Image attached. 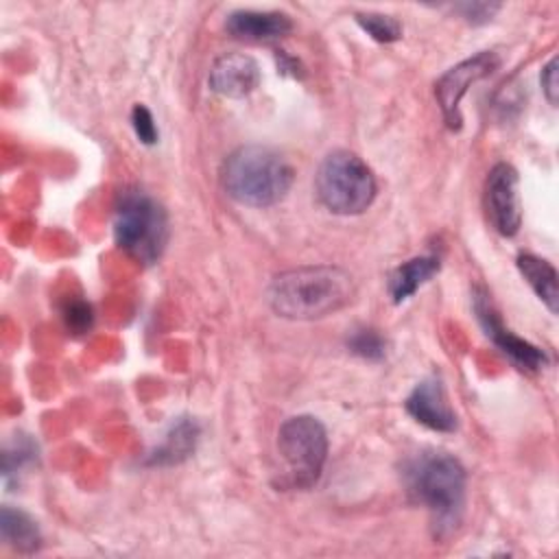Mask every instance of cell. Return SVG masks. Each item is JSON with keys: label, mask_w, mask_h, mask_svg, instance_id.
Masks as SVG:
<instances>
[{"label": "cell", "mask_w": 559, "mask_h": 559, "mask_svg": "<svg viewBox=\"0 0 559 559\" xmlns=\"http://www.w3.org/2000/svg\"><path fill=\"white\" fill-rule=\"evenodd\" d=\"M356 295L354 277L332 264H308L275 275L266 288L271 310L282 319L312 321L338 312Z\"/></svg>", "instance_id": "obj_1"}, {"label": "cell", "mask_w": 559, "mask_h": 559, "mask_svg": "<svg viewBox=\"0 0 559 559\" xmlns=\"http://www.w3.org/2000/svg\"><path fill=\"white\" fill-rule=\"evenodd\" d=\"M402 476L411 500L428 509L435 533L443 537L456 531L467 491L461 461L443 450H424L406 461Z\"/></svg>", "instance_id": "obj_2"}, {"label": "cell", "mask_w": 559, "mask_h": 559, "mask_svg": "<svg viewBox=\"0 0 559 559\" xmlns=\"http://www.w3.org/2000/svg\"><path fill=\"white\" fill-rule=\"evenodd\" d=\"M295 179L293 166L273 148L242 144L234 148L221 166V186L238 203L269 207L280 203Z\"/></svg>", "instance_id": "obj_3"}, {"label": "cell", "mask_w": 559, "mask_h": 559, "mask_svg": "<svg viewBox=\"0 0 559 559\" xmlns=\"http://www.w3.org/2000/svg\"><path fill=\"white\" fill-rule=\"evenodd\" d=\"M114 238L135 262L155 264L168 242L166 210L142 190L120 192L114 210Z\"/></svg>", "instance_id": "obj_4"}, {"label": "cell", "mask_w": 559, "mask_h": 559, "mask_svg": "<svg viewBox=\"0 0 559 559\" xmlns=\"http://www.w3.org/2000/svg\"><path fill=\"white\" fill-rule=\"evenodd\" d=\"M314 190L321 205L338 216L362 214L376 199L373 170L352 151H332L319 164Z\"/></svg>", "instance_id": "obj_5"}, {"label": "cell", "mask_w": 559, "mask_h": 559, "mask_svg": "<svg viewBox=\"0 0 559 559\" xmlns=\"http://www.w3.org/2000/svg\"><path fill=\"white\" fill-rule=\"evenodd\" d=\"M277 450L286 465V480L295 489H310L328 461L325 426L312 415L288 417L277 430Z\"/></svg>", "instance_id": "obj_6"}, {"label": "cell", "mask_w": 559, "mask_h": 559, "mask_svg": "<svg viewBox=\"0 0 559 559\" xmlns=\"http://www.w3.org/2000/svg\"><path fill=\"white\" fill-rule=\"evenodd\" d=\"M498 66H500L498 55L491 50H483V52H476L474 57L459 61L437 79L435 96H437L443 122L450 131H459L463 127L461 100L467 94V90L480 79L489 76Z\"/></svg>", "instance_id": "obj_7"}, {"label": "cell", "mask_w": 559, "mask_h": 559, "mask_svg": "<svg viewBox=\"0 0 559 559\" xmlns=\"http://www.w3.org/2000/svg\"><path fill=\"white\" fill-rule=\"evenodd\" d=\"M472 308L476 312V319H478L485 336L518 369H522V371H539V369H544L548 365V356H546L544 349H539L537 345L520 338L515 332H511L502 323V319H500V314H498V310H496V306H493V301H491V297H489V293L485 288H474V293H472Z\"/></svg>", "instance_id": "obj_8"}, {"label": "cell", "mask_w": 559, "mask_h": 559, "mask_svg": "<svg viewBox=\"0 0 559 559\" xmlns=\"http://www.w3.org/2000/svg\"><path fill=\"white\" fill-rule=\"evenodd\" d=\"M485 214L489 225L504 238H511L520 231L522 225V203H520V177L518 170L498 162L485 179Z\"/></svg>", "instance_id": "obj_9"}, {"label": "cell", "mask_w": 559, "mask_h": 559, "mask_svg": "<svg viewBox=\"0 0 559 559\" xmlns=\"http://www.w3.org/2000/svg\"><path fill=\"white\" fill-rule=\"evenodd\" d=\"M406 413L421 426L435 432H454L459 421L450 406L443 380L439 376H426L419 380L404 402Z\"/></svg>", "instance_id": "obj_10"}, {"label": "cell", "mask_w": 559, "mask_h": 559, "mask_svg": "<svg viewBox=\"0 0 559 559\" xmlns=\"http://www.w3.org/2000/svg\"><path fill=\"white\" fill-rule=\"evenodd\" d=\"M207 83L225 98H245L260 83V66L245 52H225L214 59Z\"/></svg>", "instance_id": "obj_11"}, {"label": "cell", "mask_w": 559, "mask_h": 559, "mask_svg": "<svg viewBox=\"0 0 559 559\" xmlns=\"http://www.w3.org/2000/svg\"><path fill=\"white\" fill-rule=\"evenodd\" d=\"M225 31L245 41H271L293 31V20L284 11H255L238 9L225 20Z\"/></svg>", "instance_id": "obj_12"}, {"label": "cell", "mask_w": 559, "mask_h": 559, "mask_svg": "<svg viewBox=\"0 0 559 559\" xmlns=\"http://www.w3.org/2000/svg\"><path fill=\"white\" fill-rule=\"evenodd\" d=\"M439 269H441V262L437 255H417L402 262L389 273V280H386V290L391 299L395 304L406 301L417 293V288H421L432 275H437Z\"/></svg>", "instance_id": "obj_13"}, {"label": "cell", "mask_w": 559, "mask_h": 559, "mask_svg": "<svg viewBox=\"0 0 559 559\" xmlns=\"http://www.w3.org/2000/svg\"><path fill=\"white\" fill-rule=\"evenodd\" d=\"M199 441V424L190 417H179L177 421H173V426L168 428L162 445H157L151 456H148V465H177L181 461H186Z\"/></svg>", "instance_id": "obj_14"}, {"label": "cell", "mask_w": 559, "mask_h": 559, "mask_svg": "<svg viewBox=\"0 0 559 559\" xmlns=\"http://www.w3.org/2000/svg\"><path fill=\"white\" fill-rule=\"evenodd\" d=\"M518 271L526 280V284L533 288V293L542 299V304L557 314V304H559V286H557V271L555 266L533 253H520L518 260Z\"/></svg>", "instance_id": "obj_15"}, {"label": "cell", "mask_w": 559, "mask_h": 559, "mask_svg": "<svg viewBox=\"0 0 559 559\" xmlns=\"http://www.w3.org/2000/svg\"><path fill=\"white\" fill-rule=\"evenodd\" d=\"M0 533L2 539L7 542V546H11L13 550L22 552V555H31L35 550H39L41 546V533L37 522L13 507H2L0 511Z\"/></svg>", "instance_id": "obj_16"}, {"label": "cell", "mask_w": 559, "mask_h": 559, "mask_svg": "<svg viewBox=\"0 0 559 559\" xmlns=\"http://www.w3.org/2000/svg\"><path fill=\"white\" fill-rule=\"evenodd\" d=\"M354 20L373 41L391 44L402 37V24L393 15L367 11V13H356Z\"/></svg>", "instance_id": "obj_17"}, {"label": "cell", "mask_w": 559, "mask_h": 559, "mask_svg": "<svg viewBox=\"0 0 559 559\" xmlns=\"http://www.w3.org/2000/svg\"><path fill=\"white\" fill-rule=\"evenodd\" d=\"M347 349L365 360H382L386 356V341L373 328H356L347 336Z\"/></svg>", "instance_id": "obj_18"}, {"label": "cell", "mask_w": 559, "mask_h": 559, "mask_svg": "<svg viewBox=\"0 0 559 559\" xmlns=\"http://www.w3.org/2000/svg\"><path fill=\"white\" fill-rule=\"evenodd\" d=\"M35 456H37V445H35L28 437L20 435L17 441H15L11 448H7L4 454H2V472H4V478H9V476H11L13 472H17V469L31 465V463L35 461Z\"/></svg>", "instance_id": "obj_19"}, {"label": "cell", "mask_w": 559, "mask_h": 559, "mask_svg": "<svg viewBox=\"0 0 559 559\" xmlns=\"http://www.w3.org/2000/svg\"><path fill=\"white\" fill-rule=\"evenodd\" d=\"M452 11L465 20L472 26H480L493 20V15L500 11V4L496 2H459L452 4Z\"/></svg>", "instance_id": "obj_20"}, {"label": "cell", "mask_w": 559, "mask_h": 559, "mask_svg": "<svg viewBox=\"0 0 559 559\" xmlns=\"http://www.w3.org/2000/svg\"><path fill=\"white\" fill-rule=\"evenodd\" d=\"M63 321L68 330H72L74 334H83L92 328V308L81 299H72L63 306Z\"/></svg>", "instance_id": "obj_21"}, {"label": "cell", "mask_w": 559, "mask_h": 559, "mask_svg": "<svg viewBox=\"0 0 559 559\" xmlns=\"http://www.w3.org/2000/svg\"><path fill=\"white\" fill-rule=\"evenodd\" d=\"M131 127L135 131V138L142 144H155L157 142V127L153 120V114L144 105H133L131 109Z\"/></svg>", "instance_id": "obj_22"}, {"label": "cell", "mask_w": 559, "mask_h": 559, "mask_svg": "<svg viewBox=\"0 0 559 559\" xmlns=\"http://www.w3.org/2000/svg\"><path fill=\"white\" fill-rule=\"evenodd\" d=\"M539 83H542V92L546 96V100L555 107L557 105V96H559V81H557V57H552L539 74Z\"/></svg>", "instance_id": "obj_23"}]
</instances>
